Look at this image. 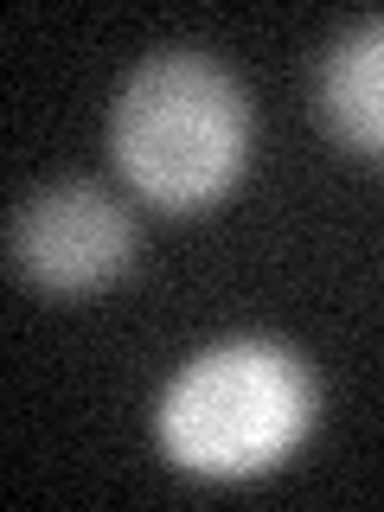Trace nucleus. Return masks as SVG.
<instances>
[{"instance_id":"nucleus-3","label":"nucleus","mask_w":384,"mask_h":512,"mask_svg":"<svg viewBox=\"0 0 384 512\" xmlns=\"http://www.w3.org/2000/svg\"><path fill=\"white\" fill-rule=\"evenodd\" d=\"M7 256L26 282L58 288V295L103 288L135 256V218L122 212L116 192L90 180H64L20 199V212L7 224Z\"/></svg>"},{"instance_id":"nucleus-1","label":"nucleus","mask_w":384,"mask_h":512,"mask_svg":"<svg viewBox=\"0 0 384 512\" xmlns=\"http://www.w3.org/2000/svg\"><path fill=\"white\" fill-rule=\"evenodd\" d=\"M116 167L141 199L192 212L237 180L250 154V103L237 77L205 52H154L116 96L109 116Z\"/></svg>"},{"instance_id":"nucleus-4","label":"nucleus","mask_w":384,"mask_h":512,"mask_svg":"<svg viewBox=\"0 0 384 512\" xmlns=\"http://www.w3.org/2000/svg\"><path fill=\"white\" fill-rule=\"evenodd\" d=\"M320 116L359 154H384V20L352 26L320 64Z\"/></svg>"},{"instance_id":"nucleus-2","label":"nucleus","mask_w":384,"mask_h":512,"mask_svg":"<svg viewBox=\"0 0 384 512\" xmlns=\"http://www.w3.org/2000/svg\"><path fill=\"white\" fill-rule=\"evenodd\" d=\"M160 448L186 474L244 480L282 461L314 423V378L276 340H224L160 391Z\"/></svg>"}]
</instances>
